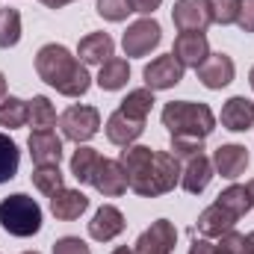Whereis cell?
<instances>
[{"label":"cell","instance_id":"obj_5","mask_svg":"<svg viewBox=\"0 0 254 254\" xmlns=\"http://www.w3.org/2000/svg\"><path fill=\"white\" fill-rule=\"evenodd\" d=\"M60 127H63L65 139L83 145L101 130V113H98V107H89V104H71L60 116Z\"/></svg>","mask_w":254,"mask_h":254},{"label":"cell","instance_id":"obj_26","mask_svg":"<svg viewBox=\"0 0 254 254\" xmlns=\"http://www.w3.org/2000/svg\"><path fill=\"white\" fill-rule=\"evenodd\" d=\"M157 101H154V92L145 86V89H133V92H127V98L122 101V113L130 116V119H142V122H148V116H151V107H154Z\"/></svg>","mask_w":254,"mask_h":254},{"label":"cell","instance_id":"obj_43","mask_svg":"<svg viewBox=\"0 0 254 254\" xmlns=\"http://www.w3.org/2000/svg\"><path fill=\"white\" fill-rule=\"evenodd\" d=\"M246 190L252 192V201H254V178H252V181H249V184H246Z\"/></svg>","mask_w":254,"mask_h":254},{"label":"cell","instance_id":"obj_23","mask_svg":"<svg viewBox=\"0 0 254 254\" xmlns=\"http://www.w3.org/2000/svg\"><path fill=\"white\" fill-rule=\"evenodd\" d=\"M127 80H130V65H127V60H122V57L107 60V63L101 65V71H98V86H101L104 92H119V89H125Z\"/></svg>","mask_w":254,"mask_h":254},{"label":"cell","instance_id":"obj_45","mask_svg":"<svg viewBox=\"0 0 254 254\" xmlns=\"http://www.w3.org/2000/svg\"><path fill=\"white\" fill-rule=\"evenodd\" d=\"M24 254H39V252H24Z\"/></svg>","mask_w":254,"mask_h":254},{"label":"cell","instance_id":"obj_9","mask_svg":"<svg viewBox=\"0 0 254 254\" xmlns=\"http://www.w3.org/2000/svg\"><path fill=\"white\" fill-rule=\"evenodd\" d=\"M184 71H187L184 65L178 63L172 54H166V57H157V60H151L145 65L142 77H145V86L151 92H163V89H175L184 80Z\"/></svg>","mask_w":254,"mask_h":254},{"label":"cell","instance_id":"obj_8","mask_svg":"<svg viewBox=\"0 0 254 254\" xmlns=\"http://www.w3.org/2000/svg\"><path fill=\"white\" fill-rule=\"evenodd\" d=\"M172 21L181 33H204L213 24L210 0H175Z\"/></svg>","mask_w":254,"mask_h":254},{"label":"cell","instance_id":"obj_24","mask_svg":"<svg viewBox=\"0 0 254 254\" xmlns=\"http://www.w3.org/2000/svg\"><path fill=\"white\" fill-rule=\"evenodd\" d=\"M213 204H219L222 210H228V213H231V216H234L237 222H240V219H243V216H246V213H249V210L254 207L252 192L246 190V187H240V184L228 187V190L222 192V195H219V198H216Z\"/></svg>","mask_w":254,"mask_h":254},{"label":"cell","instance_id":"obj_39","mask_svg":"<svg viewBox=\"0 0 254 254\" xmlns=\"http://www.w3.org/2000/svg\"><path fill=\"white\" fill-rule=\"evenodd\" d=\"M39 3H45V6H51V9H63V6L71 3V0H39Z\"/></svg>","mask_w":254,"mask_h":254},{"label":"cell","instance_id":"obj_16","mask_svg":"<svg viewBox=\"0 0 254 254\" xmlns=\"http://www.w3.org/2000/svg\"><path fill=\"white\" fill-rule=\"evenodd\" d=\"M172 57L184 68H198L210 57V42L204 33H181L175 39V48H172Z\"/></svg>","mask_w":254,"mask_h":254},{"label":"cell","instance_id":"obj_27","mask_svg":"<svg viewBox=\"0 0 254 254\" xmlns=\"http://www.w3.org/2000/svg\"><path fill=\"white\" fill-rule=\"evenodd\" d=\"M18 166H21V151H18L15 139L0 133V184L12 181L18 175Z\"/></svg>","mask_w":254,"mask_h":254},{"label":"cell","instance_id":"obj_12","mask_svg":"<svg viewBox=\"0 0 254 254\" xmlns=\"http://www.w3.org/2000/svg\"><path fill=\"white\" fill-rule=\"evenodd\" d=\"M92 187L101 192L104 198H119V195H125V192L130 190L125 166H122L119 160H107V157H104L101 166H98V172H95Z\"/></svg>","mask_w":254,"mask_h":254},{"label":"cell","instance_id":"obj_17","mask_svg":"<svg viewBox=\"0 0 254 254\" xmlns=\"http://www.w3.org/2000/svg\"><path fill=\"white\" fill-rule=\"evenodd\" d=\"M77 57L83 65H104L116 57V42L110 33H89L77 45Z\"/></svg>","mask_w":254,"mask_h":254},{"label":"cell","instance_id":"obj_30","mask_svg":"<svg viewBox=\"0 0 254 254\" xmlns=\"http://www.w3.org/2000/svg\"><path fill=\"white\" fill-rule=\"evenodd\" d=\"M30 125L36 127V130H51V127L57 125V110H54L51 98L36 95L30 101Z\"/></svg>","mask_w":254,"mask_h":254},{"label":"cell","instance_id":"obj_44","mask_svg":"<svg viewBox=\"0 0 254 254\" xmlns=\"http://www.w3.org/2000/svg\"><path fill=\"white\" fill-rule=\"evenodd\" d=\"M249 83H252V89H254V68L249 71Z\"/></svg>","mask_w":254,"mask_h":254},{"label":"cell","instance_id":"obj_20","mask_svg":"<svg viewBox=\"0 0 254 254\" xmlns=\"http://www.w3.org/2000/svg\"><path fill=\"white\" fill-rule=\"evenodd\" d=\"M86 210H89V198L80 190L63 187L57 195H51V213H54L60 222H74V219H80Z\"/></svg>","mask_w":254,"mask_h":254},{"label":"cell","instance_id":"obj_34","mask_svg":"<svg viewBox=\"0 0 254 254\" xmlns=\"http://www.w3.org/2000/svg\"><path fill=\"white\" fill-rule=\"evenodd\" d=\"M195 154H204V139H175L172 136V157L181 163V160H190Z\"/></svg>","mask_w":254,"mask_h":254},{"label":"cell","instance_id":"obj_6","mask_svg":"<svg viewBox=\"0 0 254 254\" xmlns=\"http://www.w3.org/2000/svg\"><path fill=\"white\" fill-rule=\"evenodd\" d=\"M163 42V27L154 18H139L127 27V33L122 36V48L127 57H148L154 48H160Z\"/></svg>","mask_w":254,"mask_h":254},{"label":"cell","instance_id":"obj_31","mask_svg":"<svg viewBox=\"0 0 254 254\" xmlns=\"http://www.w3.org/2000/svg\"><path fill=\"white\" fill-rule=\"evenodd\" d=\"M240 3H243V0H210V15H213V24H219V27L237 24Z\"/></svg>","mask_w":254,"mask_h":254},{"label":"cell","instance_id":"obj_40","mask_svg":"<svg viewBox=\"0 0 254 254\" xmlns=\"http://www.w3.org/2000/svg\"><path fill=\"white\" fill-rule=\"evenodd\" d=\"M243 254H254V231L246 234V249H243Z\"/></svg>","mask_w":254,"mask_h":254},{"label":"cell","instance_id":"obj_32","mask_svg":"<svg viewBox=\"0 0 254 254\" xmlns=\"http://www.w3.org/2000/svg\"><path fill=\"white\" fill-rule=\"evenodd\" d=\"M98 15L104 21L119 24V21H125L127 15H130V3L127 0H98Z\"/></svg>","mask_w":254,"mask_h":254},{"label":"cell","instance_id":"obj_7","mask_svg":"<svg viewBox=\"0 0 254 254\" xmlns=\"http://www.w3.org/2000/svg\"><path fill=\"white\" fill-rule=\"evenodd\" d=\"M175 246H178V228L169 219H157L151 222L148 231L139 234L133 254H172Z\"/></svg>","mask_w":254,"mask_h":254},{"label":"cell","instance_id":"obj_14","mask_svg":"<svg viewBox=\"0 0 254 254\" xmlns=\"http://www.w3.org/2000/svg\"><path fill=\"white\" fill-rule=\"evenodd\" d=\"M213 169H216V175H222L228 181H237L249 169V148L246 145H237V142L219 145L213 151Z\"/></svg>","mask_w":254,"mask_h":254},{"label":"cell","instance_id":"obj_21","mask_svg":"<svg viewBox=\"0 0 254 254\" xmlns=\"http://www.w3.org/2000/svg\"><path fill=\"white\" fill-rule=\"evenodd\" d=\"M234 225H237V219H234L228 210H222L219 204L204 207V210H201V216H198V234H201V237H207V240H213V237H222V234L234 231Z\"/></svg>","mask_w":254,"mask_h":254},{"label":"cell","instance_id":"obj_38","mask_svg":"<svg viewBox=\"0 0 254 254\" xmlns=\"http://www.w3.org/2000/svg\"><path fill=\"white\" fill-rule=\"evenodd\" d=\"M190 254H213V243L207 237H201V240H195L190 246Z\"/></svg>","mask_w":254,"mask_h":254},{"label":"cell","instance_id":"obj_22","mask_svg":"<svg viewBox=\"0 0 254 254\" xmlns=\"http://www.w3.org/2000/svg\"><path fill=\"white\" fill-rule=\"evenodd\" d=\"M101 154H98V148H89V145H77V151H74V157H71V175L80 181V184H92L95 181V172H98V166H101Z\"/></svg>","mask_w":254,"mask_h":254},{"label":"cell","instance_id":"obj_10","mask_svg":"<svg viewBox=\"0 0 254 254\" xmlns=\"http://www.w3.org/2000/svg\"><path fill=\"white\" fill-rule=\"evenodd\" d=\"M195 71H198V80H201L207 89H213V92L231 86L234 77H237V65H234L231 57H225V54H210Z\"/></svg>","mask_w":254,"mask_h":254},{"label":"cell","instance_id":"obj_19","mask_svg":"<svg viewBox=\"0 0 254 254\" xmlns=\"http://www.w3.org/2000/svg\"><path fill=\"white\" fill-rule=\"evenodd\" d=\"M254 125V101H249L246 95H234L225 101L222 107V127L231 133H243Z\"/></svg>","mask_w":254,"mask_h":254},{"label":"cell","instance_id":"obj_41","mask_svg":"<svg viewBox=\"0 0 254 254\" xmlns=\"http://www.w3.org/2000/svg\"><path fill=\"white\" fill-rule=\"evenodd\" d=\"M110 254H133V249H127V246H119V249H113Z\"/></svg>","mask_w":254,"mask_h":254},{"label":"cell","instance_id":"obj_25","mask_svg":"<svg viewBox=\"0 0 254 254\" xmlns=\"http://www.w3.org/2000/svg\"><path fill=\"white\" fill-rule=\"evenodd\" d=\"M30 125V101H21V98H3L0 101V127H9V130H18V127Z\"/></svg>","mask_w":254,"mask_h":254},{"label":"cell","instance_id":"obj_3","mask_svg":"<svg viewBox=\"0 0 254 254\" xmlns=\"http://www.w3.org/2000/svg\"><path fill=\"white\" fill-rule=\"evenodd\" d=\"M163 127L175 139H207L216 130V116L201 101H172L163 107Z\"/></svg>","mask_w":254,"mask_h":254},{"label":"cell","instance_id":"obj_11","mask_svg":"<svg viewBox=\"0 0 254 254\" xmlns=\"http://www.w3.org/2000/svg\"><path fill=\"white\" fill-rule=\"evenodd\" d=\"M125 228H127L125 213H122L119 207H113V204H104V207L95 210V216H92V222H89V237H92L95 243H110V240H116L119 234H125Z\"/></svg>","mask_w":254,"mask_h":254},{"label":"cell","instance_id":"obj_35","mask_svg":"<svg viewBox=\"0 0 254 254\" xmlns=\"http://www.w3.org/2000/svg\"><path fill=\"white\" fill-rule=\"evenodd\" d=\"M54 254H92L80 237H63L54 243Z\"/></svg>","mask_w":254,"mask_h":254},{"label":"cell","instance_id":"obj_37","mask_svg":"<svg viewBox=\"0 0 254 254\" xmlns=\"http://www.w3.org/2000/svg\"><path fill=\"white\" fill-rule=\"evenodd\" d=\"M130 3V12H139V15H154L160 9L163 0H127Z\"/></svg>","mask_w":254,"mask_h":254},{"label":"cell","instance_id":"obj_42","mask_svg":"<svg viewBox=\"0 0 254 254\" xmlns=\"http://www.w3.org/2000/svg\"><path fill=\"white\" fill-rule=\"evenodd\" d=\"M3 98H6V77L0 74V101H3Z\"/></svg>","mask_w":254,"mask_h":254},{"label":"cell","instance_id":"obj_28","mask_svg":"<svg viewBox=\"0 0 254 254\" xmlns=\"http://www.w3.org/2000/svg\"><path fill=\"white\" fill-rule=\"evenodd\" d=\"M33 187L42 192V195H57V192L65 187V178L60 172V166H36L33 172Z\"/></svg>","mask_w":254,"mask_h":254},{"label":"cell","instance_id":"obj_1","mask_svg":"<svg viewBox=\"0 0 254 254\" xmlns=\"http://www.w3.org/2000/svg\"><path fill=\"white\" fill-rule=\"evenodd\" d=\"M127 172L130 190L142 198H160L181 184V163L172 151H154L148 145H127L119 157Z\"/></svg>","mask_w":254,"mask_h":254},{"label":"cell","instance_id":"obj_4","mask_svg":"<svg viewBox=\"0 0 254 254\" xmlns=\"http://www.w3.org/2000/svg\"><path fill=\"white\" fill-rule=\"evenodd\" d=\"M0 228L12 237H36L42 231V207L36 198L15 192L0 201Z\"/></svg>","mask_w":254,"mask_h":254},{"label":"cell","instance_id":"obj_36","mask_svg":"<svg viewBox=\"0 0 254 254\" xmlns=\"http://www.w3.org/2000/svg\"><path fill=\"white\" fill-rule=\"evenodd\" d=\"M237 27H240L243 33H254V0H243V3H240Z\"/></svg>","mask_w":254,"mask_h":254},{"label":"cell","instance_id":"obj_29","mask_svg":"<svg viewBox=\"0 0 254 254\" xmlns=\"http://www.w3.org/2000/svg\"><path fill=\"white\" fill-rule=\"evenodd\" d=\"M21 42V12L18 9H0V48L9 51Z\"/></svg>","mask_w":254,"mask_h":254},{"label":"cell","instance_id":"obj_18","mask_svg":"<svg viewBox=\"0 0 254 254\" xmlns=\"http://www.w3.org/2000/svg\"><path fill=\"white\" fill-rule=\"evenodd\" d=\"M107 139L113 142V145H119V148H127V145H133L142 133H145V122L142 119H130L125 116L122 110H116L110 119H107Z\"/></svg>","mask_w":254,"mask_h":254},{"label":"cell","instance_id":"obj_15","mask_svg":"<svg viewBox=\"0 0 254 254\" xmlns=\"http://www.w3.org/2000/svg\"><path fill=\"white\" fill-rule=\"evenodd\" d=\"M216 169H213V160L204 157V154H195L190 160H184L181 166V187L190 192V195H201V192L210 187Z\"/></svg>","mask_w":254,"mask_h":254},{"label":"cell","instance_id":"obj_2","mask_svg":"<svg viewBox=\"0 0 254 254\" xmlns=\"http://www.w3.org/2000/svg\"><path fill=\"white\" fill-rule=\"evenodd\" d=\"M36 74L54 86L65 98H83L92 86L86 65L80 63L65 45H45L36 54Z\"/></svg>","mask_w":254,"mask_h":254},{"label":"cell","instance_id":"obj_33","mask_svg":"<svg viewBox=\"0 0 254 254\" xmlns=\"http://www.w3.org/2000/svg\"><path fill=\"white\" fill-rule=\"evenodd\" d=\"M246 249V234L240 231H228L219 237V243L213 246V254H243Z\"/></svg>","mask_w":254,"mask_h":254},{"label":"cell","instance_id":"obj_13","mask_svg":"<svg viewBox=\"0 0 254 254\" xmlns=\"http://www.w3.org/2000/svg\"><path fill=\"white\" fill-rule=\"evenodd\" d=\"M27 148L36 166H60L63 160V139L54 130H33L27 139Z\"/></svg>","mask_w":254,"mask_h":254}]
</instances>
